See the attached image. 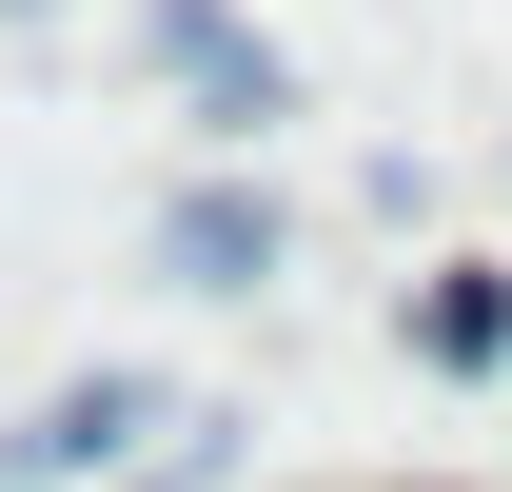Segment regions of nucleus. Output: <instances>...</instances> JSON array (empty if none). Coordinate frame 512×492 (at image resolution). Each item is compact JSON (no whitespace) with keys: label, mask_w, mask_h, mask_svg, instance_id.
<instances>
[{"label":"nucleus","mask_w":512,"mask_h":492,"mask_svg":"<svg viewBox=\"0 0 512 492\" xmlns=\"http://www.w3.org/2000/svg\"><path fill=\"white\" fill-rule=\"evenodd\" d=\"M414 335H434L453 374H512V276H434V296H414Z\"/></svg>","instance_id":"nucleus-4"},{"label":"nucleus","mask_w":512,"mask_h":492,"mask_svg":"<svg viewBox=\"0 0 512 492\" xmlns=\"http://www.w3.org/2000/svg\"><path fill=\"white\" fill-rule=\"evenodd\" d=\"M158 256H178V296H256V276H276V197H256V178H197L178 217H158Z\"/></svg>","instance_id":"nucleus-3"},{"label":"nucleus","mask_w":512,"mask_h":492,"mask_svg":"<svg viewBox=\"0 0 512 492\" xmlns=\"http://www.w3.org/2000/svg\"><path fill=\"white\" fill-rule=\"evenodd\" d=\"M158 79H178L217 138H276V119H296V79H276V40H256L237 0H158Z\"/></svg>","instance_id":"nucleus-1"},{"label":"nucleus","mask_w":512,"mask_h":492,"mask_svg":"<svg viewBox=\"0 0 512 492\" xmlns=\"http://www.w3.org/2000/svg\"><path fill=\"white\" fill-rule=\"evenodd\" d=\"M138 433H158V394H138V374H60L40 414L0 433V492H79V473H119Z\"/></svg>","instance_id":"nucleus-2"}]
</instances>
